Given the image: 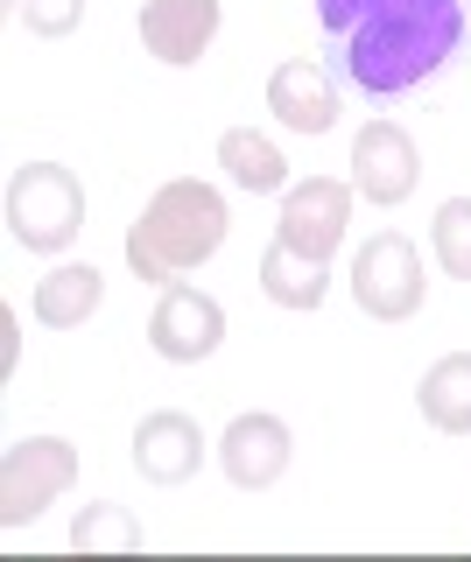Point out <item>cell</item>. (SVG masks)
<instances>
[{
  "label": "cell",
  "mask_w": 471,
  "mask_h": 562,
  "mask_svg": "<svg viewBox=\"0 0 471 562\" xmlns=\"http://www.w3.org/2000/svg\"><path fill=\"white\" fill-rule=\"evenodd\" d=\"M317 29L352 92L394 99L464 49L471 0H317Z\"/></svg>",
  "instance_id": "obj_1"
},
{
  "label": "cell",
  "mask_w": 471,
  "mask_h": 562,
  "mask_svg": "<svg viewBox=\"0 0 471 562\" xmlns=\"http://www.w3.org/2000/svg\"><path fill=\"white\" fill-rule=\"evenodd\" d=\"M225 225H233V211L212 183H198V176H177V183H162L155 198L142 204V218L127 225V268L142 281H183L190 268H204V260L225 246Z\"/></svg>",
  "instance_id": "obj_2"
},
{
  "label": "cell",
  "mask_w": 471,
  "mask_h": 562,
  "mask_svg": "<svg viewBox=\"0 0 471 562\" xmlns=\"http://www.w3.org/2000/svg\"><path fill=\"white\" fill-rule=\"evenodd\" d=\"M8 233L29 254H64L85 233V183L64 162H22L8 176Z\"/></svg>",
  "instance_id": "obj_3"
},
{
  "label": "cell",
  "mask_w": 471,
  "mask_h": 562,
  "mask_svg": "<svg viewBox=\"0 0 471 562\" xmlns=\"http://www.w3.org/2000/svg\"><path fill=\"white\" fill-rule=\"evenodd\" d=\"M423 254H415V239L401 233H373L352 254V303L373 316V324H408L415 310H423Z\"/></svg>",
  "instance_id": "obj_4"
},
{
  "label": "cell",
  "mask_w": 471,
  "mask_h": 562,
  "mask_svg": "<svg viewBox=\"0 0 471 562\" xmlns=\"http://www.w3.org/2000/svg\"><path fill=\"white\" fill-rule=\"evenodd\" d=\"M78 485V450L64 436H22L0 457V527H29L49 499Z\"/></svg>",
  "instance_id": "obj_5"
},
{
  "label": "cell",
  "mask_w": 471,
  "mask_h": 562,
  "mask_svg": "<svg viewBox=\"0 0 471 562\" xmlns=\"http://www.w3.org/2000/svg\"><path fill=\"white\" fill-rule=\"evenodd\" d=\"M345 225H352V183H338V176H310V183H289L282 190L274 239H289L295 254L330 260L345 246Z\"/></svg>",
  "instance_id": "obj_6"
},
{
  "label": "cell",
  "mask_w": 471,
  "mask_h": 562,
  "mask_svg": "<svg viewBox=\"0 0 471 562\" xmlns=\"http://www.w3.org/2000/svg\"><path fill=\"white\" fill-rule=\"evenodd\" d=\"M415 176H423V155H415L408 127L394 120H366L359 140H352V190L366 204H408L415 198Z\"/></svg>",
  "instance_id": "obj_7"
},
{
  "label": "cell",
  "mask_w": 471,
  "mask_h": 562,
  "mask_svg": "<svg viewBox=\"0 0 471 562\" xmlns=\"http://www.w3.org/2000/svg\"><path fill=\"white\" fill-rule=\"evenodd\" d=\"M148 345L162 351L169 366H198L225 345V310L204 289H190V281H169L155 316H148Z\"/></svg>",
  "instance_id": "obj_8"
},
{
  "label": "cell",
  "mask_w": 471,
  "mask_h": 562,
  "mask_svg": "<svg viewBox=\"0 0 471 562\" xmlns=\"http://www.w3.org/2000/svg\"><path fill=\"white\" fill-rule=\"evenodd\" d=\"M289 422L282 415H233L218 436V464L239 492H268L289 471Z\"/></svg>",
  "instance_id": "obj_9"
},
{
  "label": "cell",
  "mask_w": 471,
  "mask_h": 562,
  "mask_svg": "<svg viewBox=\"0 0 471 562\" xmlns=\"http://www.w3.org/2000/svg\"><path fill=\"white\" fill-rule=\"evenodd\" d=\"M268 113L282 120L289 134H330V127H338V78H330L317 57L274 64V78H268Z\"/></svg>",
  "instance_id": "obj_10"
},
{
  "label": "cell",
  "mask_w": 471,
  "mask_h": 562,
  "mask_svg": "<svg viewBox=\"0 0 471 562\" xmlns=\"http://www.w3.org/2000/svg\"><path fill=\"white\" fill-rule=\"evenodd\" d=\"M198 464H204L198 415H183V408L142 415V429H134V471H142L148 485H183V479H198Z\"/></svg>",
  "instance_id": "obj_11"
},
{
  "label": "cell",
  "mask_w": 471,
  "mask_h": 562,
  "mask_svg": "<svg viewBox=\"0 0 471 562\" xmlns=\"http://www.w3.org/2000/svg\"><path fill=\"white\" fill-rule=\"evenodd\" d=\"M218 35V0H148L142 8V43L155 64H198Z\"/></svg>",
  "instance_id": "obj_12"
},
{
  "label": "cell",
  "mask_w": 471,
  "mask_h": 562,
  "mask_svg": "<svg viewBox=\"0 0 471 562\" xmlns=\"http://www.w3.org/2000/svg\"><path fill=\"white\" fill-rule=\"evenodd\" d=\"M260 289L282 310H317L324 289H330V260H310V254H295L289 239H274L268 254H260Z\"/></svg>",
  "instance_id": "obj_13"
},
{
  "label": "cell",
  "mask_w": 471,
  "mask_h": 562,
  "mask_svg": "<svg viewBox=\"0 0 471 562\" xmlns=\"http://www.w3.org/2000/svg\"><path fill=\"white\" fill-rule=\"evenodd\" d=\"M415 401H423V422L444 436H471V351H450V359H436L423 386H415Z\"/></svg>",
  "instance_id": "obj_14"
},
{
  "label": "cell",
  "mask_w": 471,
  "mask_h": 562,
  "mask_svg": "<svg viewBox=\"0 0 471 562\" xmlns=\"http://www.w3.org/2000/svg\"><path fill=\"white\" fill-rule=\"evenodd\" d=\"M218 169L233 176L239 190H254V198H268V190H289L282 148H274L268 134H254V127H225V134H218Z\"/></svg>",
  "instance_id": "obj_15"
},
{
  "label": "cell",
  "mask_w": 471,
  "mask_h": 562,
  "mask_svg": "<svg viewBox=\"0 0 471 562\" xmlns=\"http://www.w3.org/2000/svg\"><path fill=\"white\" fill-rule=\"evenodd\" d=\"M99 295H106L99 268H49L36 281V324L43 330H78L85 316L99 310Z\"/></svg>",
  "instance_id": "obj_16"
},
{
  "label": "cell",
  "mask_w": 471,
  "mask_h": 562,
  "mask_svg": "<svg viewBox=\"0 0 471 562\" xmlns=\"http://www.w3.org/2000/svg\"><path fill=\"white\" fill-rule=\"evenodd\" d=\"M142 520L127 514V506H113V499H92V506H78V520H71V549L78 555H127V549H142Z\"/></svg>",
  "instance_id": "obj_17"
},
{
  "label": "cell",
  "mask_w": 471,
  "mask_h": 562,
  "mask_svg": "<svg viewBox=\"0 0 471 562\" xmlns=\"http://www.w3.org/2000/svg\"><path fill=\"white\" fill-rule=\"evenodd\" d=\"M429 246H436V268H444L450 281H471V198H444V204H436Z\"/></svg>",
  "instance_id": "obj_18"
},
{
  "label": "cell",
  "mask_w": 471,
  "mask_h": 562,
  "mask_svg": "<svg viewBox=\"0 0 471 562\" xmlns=\"http://www.w3.org/2000/svg\"><path fill=\"white\" fill-rule=\"evenodd\" d=\"M22 22H29V35L57 43V35H71L85 22V0H22Z\"/></svg>",
  "instance_id": "obj_19"
}]
</instances>
